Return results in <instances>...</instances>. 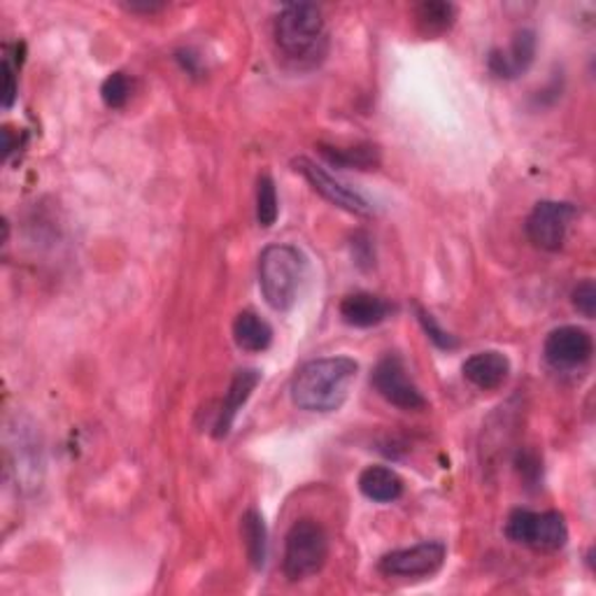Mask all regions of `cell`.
<instances>
[{
	"label": "cell",
	"instance_id": "ba28073f",
	"mask_svg": "<svg viewBox=\"0 0 596 596\" xmlns=\"http://www.w3.org/2000/svg\"><path fill=\"white\" fill-rule=\"evenodd\" d=\"M576 218H578L576 205L562 201H541L529 212L524 231H527V238L538 250L557 252L564 248L568 229Z\"/></svg>",
	"mask_w": 596,
	"mask_h": 596
},
{
	"label": "cell",
	"instance_id": "2e32d148",
	"mask_svg": "<svg viewBox=\"0 0 596 596\" xmlns=\"http://www.w3.org/2000/svg\"><path fill=\"white\" fill-rule=\"evenodd\" d=\"M233 341L243 352H266L273 343V326L252 310H243L233 322Z\"/></svg>",
	"mask_w": 596,
	"mask_h": 596
},
{
	"label": "cell",
	"instance_id": "484cf974",
	"mask_svg": "<svg viewBox=\"0 0 596 596\" xmlns=\"http://www.w3.org/2000/svg\"><path fill=\"white\" fill-rule=\"evenodd\" d=\"M127 10H131V12H145V14H152V12H159V10H163V6H159V3H131V6H127Z\"/></svg>",
	"mask_w": 596,
	"mask_h": 596
},
{
	"label": "cell",
	"instance_id": "ac0fdd59",
	"mask_svg": "<svg viewBox=\"0 0 596 596\" xmlns=\"http://www.w3.org/2000/svg\"><path fill=\"white\" fill-rule=\"evenodd\" d=\"M457 21V8L445 0H426L415 8V27L424 38L445 36Z\"/></svg>",
	"mask_w": 596,
	"mask_h": 596
},
{
	"label": "cell",
	"instance_id": "4fadbf2b",
	"mask_svg": "<svg viewBox=\"0 0 596 596\" xmlns=\"http://www.w3.org/2000/svg\"><path fill=\"white\" fill-rule=\"evenodd\" d=\"M259 383H261V373L256 368L235 371L231 385L226 390V396L222 401L218 422H214V438H226L229 436L238 413H241L243 405L250 401V396L259 387Z\"/></svg>",
	"mask_w": 596,
	"mask_h": 596
},
{
	"label": "cell",
	"instance_id": "603a6c76",
	"mask_svg": "<svg viewBox=\"0 0 596 596\" xmlns=\"http://www.w3.org/2000/svg\"><path fill=\"white\" fill-rule=\"evenodd\" d=\"M574 299V305L578 307V313H583L585 317H594L596 315V284L594 280H583L578 287L570 294Z\"/></svg>",
	"mask_w": 596,
	"mask_h": 596
},
{
	"label": "cell",
	"instance_id": "8fae6325",
	"mask_svg": "<svg viewBox=\"0 0 596 596\" xmlns=\"http://www.w3.org/2000/svg\"><path fill=\"white\" fill-rule=\"evenodd\" d=\"M536 33L532 29H522L513 36L508 47H498L487 57L489 73L498 80H517L532 68L536 59Z\"/></svg>",
	"mask_w": 596,
	"mask_h": 596
},
{
	"label": "cell",
	"instance_id": "9a60e30c",
	"mask_svg": "<svg viewBox=\"0 0 596 596\" xmlns=\"http://www.w3.org/2000/svg\"><path fill=\"white\" fill-rule=\"evenodd\" d=\"M403 478L387 466H368L360 475V492L375 504H392L403 496Z\"/></svg>",
	"mask_w": 596,
	"mask_h": 596
},
{
	"label": "cell",
	"instance_id": "5b68a950",
	"mask_svg": "<svg viewBox=\"0 0 596 596\" xmlns=\"http://www.w3.org/2000/svg\"><path fill=\"white\" fill-rule=\"evenodd\" d=\"M506 536L517 545L532 547V550L555 553L566 545L568 527L564 515L557 511L534 513L517 508L506 519Z\"/></svg>",
	"mask_w": 596,
	"mask_h": 596
},
{
	"label": "cell",
	"instance_id": "8992f818",
	"mask_svg": "<svg viewBox=\"0 0 596 596\" xmlns=\"http://www.w3.org/2000/svg\"><path fill=\"white\" fill-rule=\"evenodd\" d=\"M371 385L387 403L396 405V408L401 411L411 413V411L426 408L424 394L413 383V377L398 354H387L375 364L373 375H371Z\"/></svg>",
	"mask_w": 596,
	"mask_h": 596
},
{
	"label": "cell",
	"instance_id": "9c48e42d",
	"mask_svg": "<svg viewBox=\"0 0 596 596\" xmlns=\"http://www.w3.org/2000/svg\"><path fill=\"white\" fill-rule=\"evenodd\" d=\"M292 165H294V171L301 173L305 178V182L313 186V192L320 194L322 199H326L331 205H336V208L352 212V214H360V218H368V214L373 212V205L360 192H356V189L347 186L339 178H333L313 159L299 156L292 161Z\"/></svg>",
	"mask_w": 596,
	"mask_h": 596
},
{
	"label": "cell",
	"instance_id": "277c9868",
	"mask_svg": "<svg viewBox=\"0 0 596 596\" xmlns=\"http://www.w3.org/2000/svg\"><path fill=\"white\" fill-rule=\"evenodd\" d=\"M329 559V536L315 519H299L284 538L282 570L292 583L317 576Z\"/></svg>",
	"mask_w": 596,
	"mask_h": 596
},
{
	"label": "cell",
	"instance_id": "5bb4252c",
	"mask_svg": "<svg viewBox=\"0 0 596 596\" xmlns=\"http://www.w3.org/2000/svg\"><path fill=\"white\" fill-rule=\"evenodd\" d=\"M394 310L396 307L387 299L371 292H354L341 301V317L354 329H371L383 324L392 317Z\"/></svg>",
	"mask_w": 596,
	"mask_h": 596
},
{
	"label": "cell",
	"instance_id": "7a4b0ae2",
	"mask_svg": "<svg viewBox=\"0 0 596 596\" xmlns=\"http://www.w3.org/2000/svg\"><path fill=\"white\" fill-rule=\"evenodd\" d=\"M305 275L307 259L294 245H269L259 256V287L277 313L294 307Z\"/></svg>",
	"mask_w": 596,
	"mask_h": 596
},
{
	"label": "cell",
	"instance_id": "52a82bcc",
	"mask_svg": "<svg viewBox=\"0 0 596 596\" xmlns=\"http://www.w3.org/2000/svg\"><path fill=\"white\" fill-rule=\"evenodd\" d=\"M445 557H447L445 543L426 541L380 557L377 570L390 578H428L443 568Z\"/></svg>",
	"mask_w": 596,
	"mask_h": 596
},
{
	"label": "cell",
	"instance_id": "30bf717a",
	"mask_svg": "<svg viewBox=\"0 0 596 596\" xmlns=\"http://www.w3.org/2000/svg\"><path fill=\"white\" fill-rule=\"evenodd\" d=\"M545 362L557 371H574L585 366L592 354H594V341L589 336V331L583 326H559L555 329L550 336L545 339L543 345Z\"/></svg>",
	"mask_w": 596,
	"mask_h": 596
},
{
	"label": "cell",
	"instance_id": "cb8c5ba5",
	"mask_svg": "<svg viewBox=\"0 0 596 596\" xmlns=\"http://www.w3.org/2000/svg\"><path fill=\"white\" fill-rule=\"evenodd\" d=\"M0 73H3V105L12 108L14 99H17V65L12 63L10 54L3 59Z\"/></svg>",
	"mask_w": 596,
	"mask_h": 596
},
{
	"label": "cell",
	"instance_id": "6da1fadb",
	"mask_svg": "<svg viewBox=\"0 0 596 596\" xmlns=\"http://www.w3.org/2000/svg\"><path fill=\"white\" fill-rule=\"evenodd\" d=\"M360 364L350 356H322L303 364L292 380V401L305 413H336L350 396Z\"/></svg>",
	"mask_w": 596,
	"mask_h": 596
},
{
	"label": "cell",
	"instance_id": "d6986e66",
	"mask_svg": "<svg viewBox=\"0 0 596 596\" xmlns=\"http://www.w3.org/2000/svg\"><path fill=\"white\" fill-rule=\"evenodd\" d=\"M241 532L245 541V550L250 557V564L259 570L266 564L269 555V534H266V524L264 517H261L256 511H248L241 519Z\"/></svg>",
	"mask_w": 596,
	"mask_h": 596
},
{
	"label": "cell",
	"instance_id": "ffe728a7",
	"mask_svg": "<svg viewBox=\"0 0 596 596\" xmlns=\"http://www.w3.org/2000/svg\"><path fill=\"white\" fill-rule=\"evenodd\" d=\"M277 214H280L277 189L273 178L264 173L256 180V222L259 226L271 229L277 222Z\"/></svg>",
	"mask_w": 596,
	"mask_h": 596
},
{
	"label": "cell",
	"instance_id": "44dd1931",
	"mask_svg": "<svg viewBox=\"0 0 596 596\" xmlns=\"http://www.w3.org/2000/svg\"><path fill=\"white\" fill-rule=\"evenodd\" d=\"M131 89H133V82L127 73H112L105 78L101 87V99L110 110H119L129 103Z\"/></svg>",
	"mask_w": 596,
	"mask_h": 596
},
{
	"label": "cell",
	"instance_id": "d4e9b609",
	"mask_svg": "<svg viewBox=\"0 0 596 596\" xmlns=\"http://www.w3.org/2000/svg\"><path fill=\"white\" fill-rule=\"evenodd\" d=\"M517 468L527 481H536L541 475V462L534 452H519L517 455Z\"/></svg>",
	"mask_w": 596,
	"mask_h": 596
},
{
	"label": "cell",
	"instance_id": "e0dca14e",
	"mask_svg": "<svg viewBox=\"0 0 596 596\" xmlns=\"http://www.w3.org/2000/svg\"><path fill=\"white\" fill-rule=\"evenodd\" d=\"M320 154L336 169H354V171H375L383 163V154H380L377 145L371 142H360L352 148H333V145H320Z\"/></svg>",
	"mask_w": 596,
	"mask_h": 596
},
{
	"label": "cell",
	"instance_id": "7402d4cb",
	"mask_svg": "<svg viewBox=\"0 0 596 596\" xmlns=\"http://www.w3.org/2000/svg\"><path fill=\"white\" fill-rule=\"evenodd\" d=\"M415 310H417V320H420L424 333H426L428 341H432L436 347H441V350H457L459 347V341L455 336H452V333H447L436 322V317L432 313H428V310H424L422 305H417Z\"/></svg>",
	"mask_w": 596,
	"mask_h": 596
},
{
	"label": "cell",
	"instance_id": "3957f363",
	"mask_svg": "<svg viewBox=\"0 0 596 596\" xmlns=\"http://www.w3.org/2000/svg\"><path fill=\"white\" fill-rule=\"evenodd\" d=\"M277 50L292 61H315L326 44L324 14L313 3L282 8L273 27Z\"/></svg>",
	"mask_w": 596,
	"mask_h": 596
},
{
	"label": "cell",
	"instance_id": "7c38bea8",
	"mask_svg": "<svg viewBox=\"0 0 596 596\" xmlns=\"http://www.w3.org/2000/svg\"><path fill=\"white\" fill-rule=\"evenodd\" d=\"M462 373L475 390L494 392L508 383L511 362L504 352L485 350L468 356L462 366Z\"/></svg>",
	"mask_w": 596,
	"mask_h": 596
}]
</instances>
